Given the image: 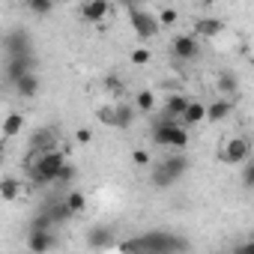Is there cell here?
Listing matches in <instances>:
<instances>
[{
  "label": "cell",
  "mask_w": 254,
  "mask_h": 254,
  "mask_svg": "<svg viewBox=\"0 0 254 254\" xmlns=\"http://www.w3.org/2000/svg\"><path fill=\"white\" fill-rule=\"evenodd\" d=\"M120 251H150V254H174V251H189V239L171 233V230H147L138 239L129 242H120Z\"/></svg>",
  "instance_id": "obj_1"
},
{
  "label": "cell",
  "mask_w": 254,
  "mask_h": 254,
  "mask_svg": "<svg viewBox=\"0 0 254 254\" xmlns=\"http://www.w3.org/2000/svg\"><path fill=\"white\" fill-rule=\"evenodd\" d=\"M69 162V156L63 153V150H45V153H39V156H33V162H30V168H27V174H30V183L36 186V189H42V186H51V183H57V174H60V168Z\"/></svg>",
  "instance_id": "obj_2"
},
{
  "label": "cell",
  "mask_w": 254,
  "mask_h": 254,
  "mask_svg": "<svg viewBox=\"0 0 254 254\" xmlns=\"http://www.w3.org/2000/svg\"><path fill=\"white\" fill-rule=\"evenodd\" d=\"M189 168H191V162H189L186 150L174 153V156H165V159H159V165H153L150 183H153V189H171L174 183H180L189 174Z\"/></svg>",
  "instance_id": "obj_3"
},
{
  "label": "cell",
  "mask_w": 254,
  "mask_h": 254,
  "mask_svg": "<svg viewBox=\"0 0 254 254\" xmlns=\"http://www.w3.org/2000/svg\"><path fill=\"white\" fill-rule=\"evenodd\" d=\"M189 141H191V135H189V129H186L180 120H165V117H159V123L153 126V144H156V147H171V150L183 153V150L189 147Z\"/></svg>",
  "instance_id": "obj_4"
},
{
  "label": "cell",
  "mask_w": 254,
  "mask_h": 254,
  "mask_svg": "<svg viewBox=\"0 0 254 254\" xmlns=\"http://www.w3.org/2000/svg\"><path fill=\"white\" fill-rule=\"evenodd\" d=\"M0 48H3L6 57H24V54H33V39H30L27 30L15 27V30L0 36Z\"/></svg>",
  "instance_id": "obj_5"
},
{
  "label": "cell",
  "mask_w": 254,
  "mask_h": 254,
  "mask_svg": "<svg viewBox=\"0 0 254 254\" xmlns=\"http://www.w3.org/2000/svg\"><path fill=\"white\" fill-rule=\"evenodd\" d=\"M129 24H132L135 36H141V39H153V36L159 33L156 15L147 12V9H141V6H129Z\"/></svg>",
  "instance_id": "obj_6"
},
{
  "label": "cell",
  "mask_w": 254,
  "mask_h": 254,
  "mask_svg": "<svg viewBox=\"0 0 254 254\" xmlns=\"http://www.w3.org/2000/svg\"><path fill=\"white\" fill-rule=\"evenodd\" d=\"M171 54H174V60H183V63L194 60L200 54V39L194 33H180L171 39Z\"/></svg>",
  "instance_id": "obj_7"
},
{
  "label": "cell",
  "mask_w": 254,
  "mask_h": 254,
  "mask_svg": "<svg viewBox=\"0 0 254 254\" xmlns=\"http://www.w3.org/2000/svg\"><path fill=\"white\" fill-rule=\"evenodd\" d=\"M248 156H251V144H248L245 138H230V141L224 144V150H221V162L230 165V168L242 165Z\"/></svg>",
  "instance_id": "obj_8"
},
{
  "label": "cell",
  "mask_w": 254,
  "mask_h": 254,
  "mask_svg": "<svg viewBox=\"0 0 254 254\" xmlns=\"http://www.w3.org/2000/svg\"><path fill=\"white\" fill-rule=\"evenodd\" d=\"M33 69H36V57H33V54H24V57H6V63H3V75H6L9 84H12L15 78H21V75L33 72Z\"/></svg>",
  "instance_id": "obj_9"
},
{
  "label": "cell",
  "mask_w": 254,
  "mask_h": 254,
  "mask_svg": "<svg viewBox=\"0 0 254 254\" xmlns=\"http://www.w3.org/2000/svg\"><path fill=\"white\" fill-rule=\"evenodd\" d=\"M108 15H111V3H108V0H84V3H81V18L87 24H99Z\"/></svg>",
  "instance_id": "obj_10"
},
{
  "label": "cell",
  "mask_w": 254,
  "mask_h": 254,
  "mask_svg": "<svg viewBox=\"0 0 254 254\" xmlns=\"http://www.w3.org/2000/svg\"><path fill=\"white\" fill-rule=\"evenodd\" d=\"M12 87H15V96H21V99H36L39 90H42V81H39V75H36V69H33V72L15 78Z\"/></svg>",
  "instance_id": "obj_11"
},
{
  "label": "cell",
  "mask_w": 254,
  "mask_h": 254,
  "mask_svg": "<svg viewBox=\"0 0 254 254\" xmlns=\"http://www.w3.org/2000/svg\"><path fill=\"white\" fill-rule=\"evenodd\" d=\"M27 248H30V251H39V254L57 248L54 230H27Z\"/></svg>",
  "instance_id": "obj_12"
},
{
  "label": "cell",
  "mask_w": 254,
  "mask_h": 254,
  "mask_svg": "<svg viewBox=\"0 0 254 254\" xmlns=\"http://www.w3.org/2000/svg\"><path fill=\"white\" fill-rule=\"evenodd\" d=\"M30 153H45V150H54L57 147V135H54V129H36L33 135H30Z\"/></svg>",
  "instance_id": "obj_13"
},
{
  "label": "cell",
  "mask_w": 254,
  "mask_h": 254,
  "mask_svg": "<svg viewBox=\"0 0 254 254\" xmlns=\"http://www.w3.org/2000/svg\"><path fill=\"white\" fill-rule=\"evenodd\" d=\"M186 105H189V96L186 93H171L165 99V105H162V117L165 120H180L183 111H186Z\"/></svg>",
  "instance_id": "obj_14"
},
{
  "label": "cell",
  "mask_w": 254,
  "mask_h": 254,
  "mask_svg": "<svg viewBox=\"0 0 254 254\" xmlns=\"http://www.w3.org/2000/svg\"><path fill=\"white\" fill-rule=\"evenodd\" d=\"M230 114H233V99L224 96V99H215V102L206 105V117H203V120H206V123H221V120H227Z\"/></svg>",
  "instance_id": "obj_15"
},
{
  "label": "cell",
  "mask_w": 254,
  "mask_h": 254,
  "mask_svg": "<svg viewBox=\"0 0 254 254\" xmlns=\"http://www.w3.org/2000/svg\"><path fill=\"white\" fill-rule=\"evenodd\" d=\"M203 117H206V105H203V102L189 99V105H186V111H183L180 123L186 126V129H191V126H200V123H203Z\"/></svg>",
  "instance_id": "obj_16"
},
{
  "label": "cell",
  "mask_w": 254,
  "mask_h": 254,
  "mask_svg": "<svg viewBox=\"0 0 254 254\" xmlns=\"http://www.w3.org/2000/svg\"><path fill=\"white\" fill-rule=\"evenodd\" d=\"M21 129H24V114L21 111H9L3 117V123H0V135L3 138H15V135H21Z\"/></svg>",
  "instance_id": "obj_17"
},
{
  "label": "cell",
  "mask_w": 254,
  "mask_h": 254,
  "mask_svg": "<svg viewBox=\"0 0 254 254\" xmlns=\"http://www.w3.org/2000/svg\"><path fill=\"white\" fill-rule=\"evenodd\" d=\"M221 30H224V21H218V18H197L194 21V36L197 39H215Z\"/></svg>",
  "instance_id": "obj_18"
},
{
  "label": "cell",
  "mask_w": 254,
  "mask_h": 254,
  "mask_svg": "<svg viewBox=\"0 0 254 254\" xmlns=\"http://www.w3.org/2000/svg\"><path fill=\"white\" fill-rule=\"evenodd\" d=\"M87 245L90 248H114V230L111 227H96L87 233Z\"/></svg>",
  "instance_id": "obj_19"
},
{
  "label": "cell",
  "mask_w": 254,
  "mask_h": 254,
  "mask_svg": "<svg viewBox=\"0 0 254 254\" xmlns=\"http://www.w3.org/2000/svg\"><path fill=\"white\" fill-rule=\"evenodd\" d=\"M135 114L138 111L132 105H114V129H132Z\"/></svg>",
  "instance_id": "obj_20"
},
{
  "label": "cell",
  "mask_w": 254,
  "mask_h": 254,
  "mask_svg": "<svg viewBox=\"0 0 254 254\" xmlns=\"http://www.w3.org/2000/svg\"><path fill=\"white\" fill-rule=\"evenodd\" d=\"M45 212L51 215V221H54V227H60V224H66L69 218H75V215L69 212V206L63 203V197H60V200H54V203H45Z\"/></svg>",
  "instance_id": "obj_21"
},
{
  "label": "cell",
  "mask_w": 254,
  "mask_h": 254,
  "mask_svg": "<svg viewBox=\"0 0 254 254\" xmlns=\"http://www.w3.org/2000/svg\"><path fill=\"white\" fill-rule=\"evenodd\" d=\"M18 194H21V183L15 177H3V180H0V200H3V203L18 200Z\"/></svg>",
  "instance_id": "obj_22"
},
{
  "label": "cell",
  "mask_w": 254,
  "mask_h": 254,
  "mask_svg": "<svg viewBox=\"0 0 254 254\" xmlns=\"http://www.w3.org/2000/svg\"><path fill=\"white\" fill-rule=\"evenodd\" d=\"M132 108H135L138 114H153V111H156V93H153V90H138Z\"/></svg>",
  "instance_id": "obj_23"
},
{
  "label": "cell",
  "mask_w": 254,
  "mask_h": 254,
  "mask_svg": "<svg viewBox=\"0 0 254 254\" xmlns=\"http://www.w3.org/2000/svg\"><path fill=\"white\" fill-rule=\"evenodd\" d=\"M63 203L69 206V212H72V215H81V212L87 209V197H84V191H78V189H72V191H66V197H63Z\"/></svg>",
  "instance_id": "obj_24"
},
{
  "label": "cell",
  "mask_w": 254,
  "mask_h": 254,
  "mask_svg": "<svg viewBox=\"0 0 254 254\" xmlns=\"http://www.w3.org/2000/svg\"><path fill=\"white\" fill-rule=\"evenodd\" d=\"M24 6H27L33 15H39V18H48L57 3H54V0H24Z\"/></svg>",
  "instance_id": "obj_25"
},
{
  "label": "cell",
  "mask_w": 254,
  "mask_h": 254,
  "mask_svg": "<svg viewBox=\"0 0 254 254\" xmlns=\"http://www.w3.org/2000/svg\"><path fill=\"white\" fill-rule=\"evenodd\" d=\"M215 90H218V93H224V96H233V93L239 90V78H236V75H230V72H224V75H218Z\"/></svg>",
  "instance_id": "obj_26"
},
{
  "label": "cell",
  "mask_w": 254,
  "mask_h": 254,
  "mask_svg": "<svg viewBox=\"0 0 254 254\" xmlns=\"http://www.w3.org/2000/svg\"><path fill=\"white\" fill-rule=\"evenodd\" d=\"M27 230H54V221H51V215L45 212V206L30 218V227H27Z\"/></svg>",
  "instance_id": "obj_27"
},
{
  "label": "cell",
  "mask_w": 254,
  "mask_h": 254,
  "mask_svg": "<svg viewBox=\"0 0 254 254\" xmlns=\"http://www.w3.org/2000/svg\"><path fill=\"white\" fill-rule=\"evenodd\" d=\"M156 21H159V27H174V24L180 21V12H177L174 6H165V9H159Z\"/></svg>",
  "instance_id": "obj_28"
},
{
  "label": "cell",
  "mask_w": 254,
  "mask_h": 254,
  "mask_svg": "<svg viewBox=\"0 0 254 254\" xmlns=\"http://www.w3.org/2000/svg\"><path fill=\"white\" fill-rule=\"evenodd\" d=\"M129 57H132V63H135V66H147V63L153 60V54H150L147 48H132V54H129Z\"/></svg>",
  "instance_id": "obj_29"
},
{
  "label": "cell",
  "mask_w": 254,
  "mask_h": 254,
  "mask_svg": "<svg viewBox=\"0 0 254 254\" xmlns=\"http://www.w3.org/2000/svg\"><path fill=\"white\" fill-rule=\"evenodd\" d=\"M242 186H245V189L254 186V165H251V156L242 162Z\"/></svg>",
  "instance_id": "obj_30"
},
{
  "label": "cell",
  "mask_w": 254,
  "mask_h": 254,
  "mask_svg": "<svg viewBox=\"0 0 254 254\" xmlns=\"http://www.w3.org/2000/svg\"><path fill=\"white\" fill-rule=\"evenodd\" d=\"M132 165H138V168H150V165H153V156H150L147 150H135V153H132Z\"/></svg>",
  "instance_id": "obj_31"
},
{
  "label": "cell",
  "mask_w": 254,
  "mask_h": 254,
  "mask_svg": "<svg viewBox=\"0 0 254 254\" xmlns=\"http://www.w3.org/2000/svg\"><path fill=\"white\" fill-rule=\"evenodd\" d=\"M78 177V171H75V165L72 162H66L63 168H60V174H57V183H72Z\"/></svg>",
  "instance_id": "obj_32"
},
{
  "label": "cell",
  "mask_w": 254,
  "mask_h": 254,
  "mask_svg": "<svg viewBox=\"0 0 254 254\" xmlns=\"http://www.w3.org/2000/svg\"><path fill=\"white\" fill-rule=\"evenodd\" d=\"M99 123H102V126H111V129H114V108H111V105L99 108Z\"/></svg>",
  "instance_id": "obj_33"
},
{
  "label": "cell",
  "mask_w": 254,
  "mask_h": 254,
  "mask_svg": "<svg viewBox=\"0 0 254 254\" xmlns=\"http://www.w3.org/2000/svg\"><path fill=\"white\" fill-rule=\"evenodd\" d=\"M75 141H78V144H90V141H93V132L81 126V129H75Z\"/></svg>",
  "instance_id": "obj_34"
},
{
  "label": "cell",
  "mask_w": 254,
  "mask_h": 254,
  "mask_svg": "<svg viewBox=\"0 0 254 254\" xmlns=\"http://www.w3.org/2000/svg\"><path fill=\"white\" fill-rule=\"evenodd\" d=\"M105 84H108V90H114V93H120V90H123V84H120V78H117V75H111Z\"/></svg>",
  "instance_id": "obj_35"
},
{
  "label": "cell",
  "mask_w": 254,
  "mask_h": 254,
  "mask_svg": "<svg viewBox=\"0 0 254 254\" xmlns=\"http://www.w3.org/2000/svg\"><path fill=\"white\" fill-rule=\"evenodd\" d=\"M123 3H126V6H138V3H141V0H123Z\"/></svg>",
  "instance_id": "obj_36"
},
{
  "label": "cell",
  "mask_w": 254,
  "mask_h": 254,
  "mask_svg": "<svg viewBox=\"0 0 254 254\" xmlns=\"http://www.w3.org/2000/svg\"><path fill=\"white\" fill-rule=\"evenodd\" d=\"M200 3H203V6H212V3H218V0H200Z\"/></svg>",
  "instance_id": "obj_37"
},
{
  "label": "cell",
  "mask_w": 254,
  "mask_h": 254,
  "mask_svg": "<svg viewBox=\"0 0 254 254\" xmlns=\"http://www.w3.org/2000/svg\"><path fill=\"white\" fill-rule=\"evenodd\" d=\"M0 168H3V153H0Z\"/></svg>",
  "instance_id": "obj_38"
},
{
  "label": "cell",
  "mask_w": 254,
  "mask_h": 254,
  "mask_svg": "<svg viewBox=\"0 0 254 254\" xmlns=\"http://www.w3.org/2000/svg\"><path fill=\"white\" fill-rule=\"evenodd\" d=\"M54 3H60V0H54Z\"/></svg>",
  "instance_id": "obj_39"
}]
</instances>
